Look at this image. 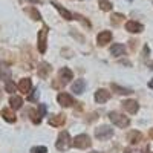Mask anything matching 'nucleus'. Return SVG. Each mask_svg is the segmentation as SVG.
Returning <instances> with one entry per match:
<instances>
[{
    "instance_id": "0eeeda50",
    "label": "nucleus",
    "mask_w": 153,
    "mask_h": 153,
    "mask_svg": "<svg viewBox=\"0 0 153 153\" xmlns=\"http://www.w3.org/2000/svg\"><path fill=\"white\" fill-rule=\"evenodd\" d=\"M126 31H129L132 34H139V32H143L144 31V26L141 23H138L135 20H129L126 23Z\"/></svg>"
},
{
    "instance_id": "20e7f679",
    "label": "nucleus",
    "mask_w": 153,
    "mask_h": 153,
    "mask_svg": "<svg viewBox=\"0 0 153 153\" xmlns=\"http://www.w3.org/2000/svg\"><path fill=\"white\" fill-rule=\"evenodd\" d=\"M48 26H43L38 32V51L40 54H45L46 52V46H48Z\"/></svg>"
},
{
    "instance_id": "dca6fc26",
    "label": "nucleus",
    "mask_w": 153,
    "mask_h": 153,
    "mask_svg": "<svg viewBox=\"0 0 153 153\" xmlns=\"http://www.w3.org/2000/svg\"><path fill=\"white\" fill-rule=\"evenodd\" d=\"M141 139H143V133L138 132V130H132L129 135H127V141H129L130 144H138Z\"/></svg>"
},
{
    "instance_id": "4468645a",
    "label": "nucleus",
    "mask_w": 153,
    "mask_h": 153,
    "mask_svg": "<svg viewBox=\"0 0 153 153\" xmlns=\"http://www.w3.org/2000/svg\"><path fill=\"white\" fill-rule=\"evenodd\" d=\"M84 89H86V81L84 80H75L74 81V84H72V92L74 94H76V95H80V94H83L84 92Z\"/></svg>"
},
{
    "instance_id": "423d86ee",
    "label": "nucleus",
    "mask_w": 153,
    "mask_h": 153,
    "mask_svg": "<svg viewBox=\"0 0 153 153\" xmlns=\"http://www.w3.org/2000/svg\"><path fill=\"white\" fill-rule=\"evenodd\" d=\"M95 136L98 139H101V141H106V139L113 136V129H110L109 126H101L95 130Z\"/></svg>"
},
{
    "instance_id": "39448f33",
    "label": "nucleus",
    "mask_w": 153,
    "mask_h": 153,
    "mask_svg": "<svg viewBox=\"0 0 153 153\" xmlns=\"http://www.w3.org/2000/svg\"><path fill=\"white\" fill-rule=\"evenodd\" d=\"M57 100H58L60 106H63V107H71V106H75L76 104V101L74 100V97L69 95V94H66V92H60L57 95Z\"/></svg>"
},
{
    "instance_id": "7c9ffc66",
    "label": "nucleus",
    "mask_w": 153,
    "mask_h": 153,
    "mask_svg": "<svg viewBox=\"0 0 153 153\" xmlns=\"http://www.w3.org/2000/svg\"><path fill=\"white\" fill-rule=\"evenodd\" d=\"M149 136L153 139V129H150V132H149Z\"/></svg>"
},
{
    "instance_id": "aec40b11",
    "label": "nucleus",
    "mask_w": 153,
    "mask_h": 153,
    "mask_svg": "<svg viewBox=\"0 0 153 153\" xmlns=\"http://www.w3.org/2000/svg\"><path fill=\"white\" fill-rule=\"evenodd\" d=\"M37 72H38V75H40V76L46 78V76L49 75V72H51V66L48 65V63H42V65H40V68L37 69Z\"/></svg>"
},
{
    "instance_id": "c756f323",
    "label": "nucleus",
    "mask_w": 153,
    "mask_h": 153,
    "mask_svg": "<svg viewBox=\"0 0 153 153\" xmlns=\"http://www.w3.org/2000/svg\"><path fill=\"white\" fill-rule=\"evenodd\" d=\"M31 12H32V16H34V19H35V20H42V19H40V14H38V11H35V9L32 8V9H31Z\"/></svg>"
},
{
    "instance_id": "f257e3e1",
    "label": "nucleus",
    "mask_w": 153,
    "mask_h": 153,
    "mask_svg": "<svg viewBox=\"0 0 153 153\" xmlns=\"http://www.w3.org/2000/svg\"><path fill=\"white\" fill-rule=\"evenodd\" d=\"M109 120H110L115 126L121 127V129H126V127L130 124V120L127 118L126 115L120 113V112H110V113H109Z\"/></svg>"
},
{
    "instance_id": "cd10ccee",
    "label": "nucleus",
    "mask_w": 153,
    "mask_h": 153,
    "mask_svg": "<svg viewBox=\"0 0 153 153\" xmlns=\"http://www.w3.org/2000/svg\"><path fill=\"white\" fill-rule=\"evenodd\" d=\"M38 109H40V117H46V106L45 104H40V106H38Z\"/></svg>"
},
{
    "instance_id": "2f4dec72",
    "label": "nucleus",
    "mask_w": 153,
    "mask_h": 153,
    "mask_svg": "<svg viewBox=\"0 0 153 153\" xmlns=\"http://www.w3.org/2000/svg\"><path fill=\"white\" fill-rule=\"evenodd\" d=\"M149 87H150V89H153V80H152V81L149 83Z\"/></svg>"
},
{
    "instance_id": "4be33fe9",
    "label": "nucleus",
    "mask_w": 153,
    "mask_h": 153,
    "mask_svg": "<svg viewBox=\"0 0 153 153\" xmlns=\"http://www.w3.org/2000/svg\"><path fill=\"white\" fill-rule=\"evenodd\" d=\"M113 91H117L118 94H123V95H129V94H132V91L130 89H126V87H120V86H117V84H112L110 86Z\"/></svg>"
},
{
    "instance_id": "bb28decb",
    "label": "nucleus",
    "mask_w": 153,
    "mask_h": 153,
    "mask_svg": "<svg viewBox=\"0 0 153 153\" xmlns=\"http://www.w3.org/2000/svg\"><path fill=\"white\" fill-rule=\"evenodd\" d=\"M121 19H124V16H123V14H113V16H112V22H113L115 25H118Z\"/></svg>"
},
{
    "instance_id": "7ed1b4c3",
    "label": "nucleus",
    "mask_w": 153,
    "mask_h": 153,
    "mask_svg": "<svg viewBox=\"0 0 153 153\" xmlns=\"http://www.w3.org/2000/svg\"><path fill=\"white\" fill-rule=\"evenodd\" d=\"M71 136H69V133L66 132V130H63L60 135H58V138H57V149L58 150H61V152H66L69 147H71Z\"/></svg>"
},
{
    "instance_id": "9b49d317",
    "label": "nucleus",
    "mask_w": 153,
    "mask_h": 153,
    "mask_svg": "<svg viewBox=\"0 0 153 153\" xmlns=\"http://www.w3.org/2000/svg\"><path fill=\"white\" fill-rule=\"evenodd\" d=\"M65 121H66V115H63V113H57V115L49 117V124L52 127H60L65 124Z\"/></svg>"
},
{
    "instance_id": "a211bd4d",
    "label": "nucleus",
    "mask_w": 153,
    "mask_h": 153,
    "mask_svg": "<svg viewBox=\"0 0 153 153\" xmlns=\"http://www.w3.org/2000/svg\"><path fill=\"white\" fill-rule=\"evenodd\" d=\"M9 104H11V109L19 110V109L22 107V104H23V100H22L20 97H17V95H12V97L9 98Z\"/></svg>"
},
{
    "instance_id": "1a4fd4ad",
    "label": "nucleus",
    "mask_w": 153,
    "mask_h": 153,
    "mask_svg": "<svg viewBox=\"0 0 153 153\" xmlns=\"http://www.w3.org/2000/svg\"><path fill=\"white\" fill-rule=\"evenodd\" d=\"M110 40H112V32L110 31H101L97 35V43L100 46H104V45L110 43Z\"/></svg>"
},
{
    "instance_id": "ddd939ff",
    "label": "nucleus",
    "mask_w": 153,
    "mask_h": 153,
    "mask_svg": "<svg viewBox=\"0 0 153 153\" xmlns=\"http://www.w3.org/2000/svg\"><path fill=\"white\" fill-rule=\"evenodd\" d=\"M123 107L129 112V113H136L139 110V106L135 100H126L124 103H123Z\"/></svg>"
},
{
    "instance_id": "f8f14e48",
    "label": "nucleus",
    "mask_w": 153,
    "mask_h": 153,
    "mask_svg": "<svg viewBox=\"0 0 153 153\" xmlns=\"http://www.w3.org/2000/svg\"><path fill=\"white\" fill-rule=\"evenodd\" d=\"M17 87H19V91H20L22 94H29L31 89H32V81H31V78H23V80H20L19 84H17Z\"/></svg>"
},
{
    "instance_id": "f3484780",
    "label": "nucleus",
    "mask_w": 153,
    "mask_h": 153,
    "mask_svg": "<svg viewBox=\"0 0 153 153\" xmlns=\"http://www.w3.org/2000/svg\"><path fill=\"white\" fill-rule=\"evenodd\" d=\"M52 5L55 6V9L60 12V14L63 16V19H66V20H72L74 19V16L71 14V12L68 11V9H65V8H63L61 5H58V3H55V2H52Z\"/></svg>"
},
{
    "instance_id": "5701e85b",
    "label": "nucleus",
    "mask_w": 153,
    "mask_h": 153,
    "mask_svg": "<svg viewBox=\"0 0 153 153\" xmlns=\"http://www.w3.org/2000/svg\"><path fill=\"white\" fill-rule=\"evenodd\" d=\"M29 115H31V120H32L34 124H40V123H42V118H40V115L37 113V110L31 109V110H29Z\"/></svg>"
},
{
    "instance_id": "2eb2a0df",
    "label": "nucleus",
    "mask_w": 153,
    "mask_h": 153,
    "mask_svg": "<svg viewBox=\"0 0 153 153\" xmlns=\"http://www.w3.org/2000/svg\"><path fill=\"white\" fill-rule=\"evenodd\" d=\"M110 54L113 55V57H121V55H124L126 54V46L124 45H112L110 46Z\"/></svg>"
},
{
    "instance_id": "6e6552de",
    "label": "nucleus",
    "mask_w": 153,
    "mask_h": 153,
    "mask_svg": "<svg viewBox=\"0 0 153 153\" xmlns=\"http://www.w3.org/2000/svg\"><path fill=\"white\" fill-rule=\"evenodd\" d=\"M109 100H110V92L106 91V89H98V91L95 92V101L98 104H103Z\"/></svg>"
},
{
    "instance_id": "473e14b6",
    "label": "nucleus",
    "mask_w": 153,
    "mask_h": 153,
    "mask_svg": "<svg viewBox=\"0 0 153 153\" xmlns=\"http://www.w3.org/2000/svg\"><path fill=\"white\" fill-rule=\"evenodd\" d=\"M150 69H153V63H150Z\"/></svg>"
},
{
    "instance_id": "72a5a7b5",
    "label": "nucleus",
    "mask_w": 153,
    "mask_h": 153,
    "mask_svg": "<svg viewBox=\"0 0 153 153\" xmlns=\"http://www.w3.org/2000/svg\"><path fill=\"white\" fill-rule=\"evenodd\" d=\"M92 153H100V152H92Z\"/></svg>"
},
{
    "instance_id": "9d476101",
    "label": "nucleus",
    "mask_w": 153,
    "mask_h": 153,
    "mask_svg": "<svg viewBox=\"0 0 153 153\" xmlns=\"http://www.w3.org/2000/svg\"><path fill=\"white\" fill-rule=\"evenodd\" d=\"M58 78L63 80V84H66V83H69L74 78V72L69 68H61L60 72H58Z\"/></svg>"
},
{
    "instance_id": "6ab92c4d",
    "label": "nucleus",
    "mask_w": 153,
    "mask_h": 153,
    "mask_svg": "<svg viewBox=\"0 0 153 153\" xmlns=\"http://www.w3.org/2000/svg\"><path fill=\"white\" fill-rule=\"evenodd\" d=\"M0 80H3V81H9L11 80V71L9 68H6V65H0Z\"/></svg>"
},
{
    "instance_id": "f03ea898",
    "label": "nucleus",
    "mask_w": 153,
    "mask_h": 153,
    "mask_svg": "<svg viewBox=\"0 0 153 153\" xmlns=\"http://www.w3.org/2000/svg\"><path fill=\"white\" fill-rule=\"evenodd\" d=\"M71 146L76 147V149H89L92 146V141H91V138H89V135L86 133H81V135H76L72 141H71Z\"/></svg>"
},
{
    "instance_id": "393cba45",
    "label": "nucleus",
    "mask_w": 153,
    "mask_h": 153,
    "mask_svg": "<svg viewBox=\"0 0 153 153\" xmlns=\"http://www.w3.org/2000/svg\"><path fill=\"white\" fill-rule=\"evenodd\" d=\"M16 89H17V86L12 83L11 80L9 81H6V86H5V91L6 92H9V94H12V92H16Z\"/></svg>"
},
{
    "instance_id": "412c9836",
    "label": "nucleus",
    "mask_w": 153,
    "mask_h": 153,
    "mask_svg": "<svg viewBox=\"0 0 153 153\" xmlns=\"http://www.w3.org/2000/svg\"><path fill=\"white\" fill-rule=\"evenodd\" d=\"M2 115H3V118H5V121H8V123H16V115L12 113L9 109H3L2 110Z\"/></svg>"
},
{
    "instance_id": "b1692460",
    "label": "nucleus",
    "mask_w": 153,
    "mask_h": 153,
    "mask_svg": "<svg viewBox=\"0 0 153 153\" xmlns=\"http://www.w3.org/2000/svg\"><path fill=\"white\" fill-rule=\"evenodd\" d=\"M100 8L103 11H110L112 9V3L109 0H100Z\"/></svg>"
},
{
    "instance_id": "a878e982",
    "label": "nucleus",
    "mask_w": 153,
    "mask_h": 153,
    "mask_svg": "<svg viewBox=\"0 0 153 153\" xmlns=\"http://www.w3.org/2000/svg\"><path fill=\"white\" fill-rule=\"evenodd\" d=\"M48 149L43 147V146H38V147H32L31 149V153H46Z\"/></svg>"
},
{
    "instance_id": "c85d7f7f",
    "label": "nucleus",
    "mask_w": 153,
    "mask_h": 153,
    "mask_svg": "<svg viewBox=\"0 0 153 153\" xmlns=\"http://www.w3.org/2000/svg\"><path fill=\"white\" fill-rule=\"evenodd\" d=\"M38 95H40V94H38V91H34V94H32V95H29V97H28V100H29V101H35V100L38 98Z\"/></svg>"
}]
</instances>
